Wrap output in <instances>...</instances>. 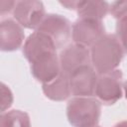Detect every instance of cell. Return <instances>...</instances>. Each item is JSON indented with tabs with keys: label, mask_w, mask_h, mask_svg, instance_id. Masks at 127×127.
<instances>
[{
	"label": "cell",
	"mask_w": 127,
	"mask_h": 127,
	"mask_svg": "<svg viewBox=\"0 0 127 127\" xmlns=\"http://www.w3.org/2000/svg\"><path fill=\"white\" fill-rule=\"evenodd\" d=\"M25 39L23 27L14 19H4L0 23V48L4 52H13L21 48Z\"/></svg>",
	"instance_id": "obj_10"
},
{
	"label": "cell",
	"mask_w": 127,
	"mask_h": 127,
	"mask_svg": "<svg viewBox=\"0 0 127 127\" xmlns=\"http://www.w3.org/2000/svg\"><path fill=\"white\" fill-rule=\"evenodd\" d=\"M30 69L32 75L42 83L50 82L62 71L57 53L43 57L30 64Z\"/></svg>",
	"instance_id": "obj_11"
},
{
	"label": "cell",
	"mask_w": 127,
	"mask_h": 127,
	"mask_svg": "<svg viewBox=\"0 0 127 127\" xmlns=\"http://www.w3.org/2000/svg\"><path fill=\"white\" fill-rule=\"evenodd\" d=\"M113 127H127V120H124V121H120L118 123H116Z\"/></svg>",
	"instance_id": "obj_20"
},
{
	"label": "cell",
	"mask_w": 127,
	"mask_h": 127,
	"mask_svg": "<svg viewBox=\"0 0 127 127\" xmlns=\"http://www.w3.org/2000/svg\"><path fill=\"white\" fill-rule=\"evenodd\" d=\"M109 12L117 20L127 16V1H116L111 3Z\"/></svg>",
	"instance_id": "obj_16"
},
{
	"label": "cell",
	"mask_w": 127,
	"mask_h": 127,
	"mask_svg": "<svg viewBox=\"0 0 127 127\" xmlns=\"http://www.w3.org/2000/svg\"><path fill=\"white\" fill-rule=\"evenodd\" d=\"M123 87H124V91H125V97H126V99H127V80L125 81Z\"/></svg>",
	"instance_id": "obj_21"
},
{
	"label": "cell",
	"mask_w": 127,
	"mask_h": 127,
	"mask_svg": "<svg viewBox=\"0 0 127 127\" xmlns=\"http://www.w3.org/2000/svg\"><path fill=\"white\" fill-rule=\"evenodd\" d=\"M44 94L55 101H63L69 97L71 94L69 85V76L61 71V73L51 80L50 82L43 83L42 85Z\"/></svg>",
	"instance_id": "obj_12"
},
{
	"label": "cell",
	"mask_w": 127,
	"mask_h": 127,
	"mask_svg": "<svg viewBox=\"0 0 127 127\" xmlns=\"http://www.w3.org/2000/svg\"><path fill=\"white\" fill-rule=\"evenodd\" d=\"M13 16L22 27L37 30L46 16V11L44 4L41 1H17Z\"/></svg>",
	"instance_id": "obj_6"
},
{
	"label": "cell",
	"mask_w": 127,
	"mask_h": 127,
	"mask_svg": "<svg viewBox=\"0 0 127 127\" xmlns=\"http://www.w3.org/2000/svg\"><path fill=\"white\" fill-rule=\"evenodd\" d=\"M122 76L123 74L120 69L98 74L94 94L101 103L110 105L121 98Z\"/></svg>",
	"instance_id": "obj_3"
},
{
	"label": "cell",
	"mask_w": 127,
	"mask_h": 127,
	"mask_svg": "<svg viewBox=\"0 0 127 127\" xmlns=\"http://www.w3.org/2000/svg\"><path fill=\"white\" fill-rule=\"evenodd\" d=\"M59 59L62 71L68 76L79 67L91 64L90 51L74 43L64 47L61 51Z\"/></svg>",
	"instance_id": "obj_8"
},
{
	"label": "cell",
	"mask_w": 127,
	"mask_h": 127,
	"mask_svg": "<svg viewBox=\"0 0 127 127\" xmlns=\"http://www.w3.org/2000/svg\"><path fill=\"white\" fill-rule=\"evenodd\" d=\"M110 5L106 1H77L76 12L79 18L101 21L109 12Z\"/></svg>",
	"instance_id": "obj_13"
},
{
	"label": "cell",
	"mask_w": 127,
	"mask_h": 127,
	"mask_svg": "<svg viewBox=\"0 0 127 127\" xmlns=\"http://www.w3.org/2000/svg\"><path fill=\"white\" fill-rule=\"evenodd\" d=\"M100 114L101 103L93 97H73L66 105V117L73 127H95Z\"/></svg>",
	"instance_id": "obj_2"
},
{
	"label": "cell",
	"mask_w": 127,
	"mask_h": 127,
	"mask_svg": "<svg viewBox=\"0 0 127 127\" xmlns=\"http://www.w3.org/2000/svg\"><path fill=\"white\" fill-rule=\"evenodd\" d=\"M124 57V49L117 36L105 34L90 48V61L97 74L115 70Z\"/></svg>",
	"instance_id": "obj_1"
},
{
	"label": "cell",
	"mask_w": 127,
	"mask_h": 127,
	"mask_svg": "<svg viewBox=\"0 0 127 127\" xmlns=\"http://www.w3.org/2000/svg\"><path fill=\"white\" fill-rule=\"evenodd\" d=\"M0 127H31L29 115L21 110H10L1 113Z\"/></svg>",
	"instance_id": "obj_14"
},
{
	"label": "cell",
	"mask_w": 127,
	"mask_h": 127,
	"mask_svg": "<svg viewBox=\"0 0 127 127\" xmlns=\"http://www.w3.org/2000/svg\"><path fill=\"white\" fill-rule=\"evenodd\" d=\"M95 127H98V126H95Z\"/></svg>",
	"instance_id": "obj_22"
},
{
	"label": "cell",
	"mask_w": 127,
	"mask_h": 127,
	"mask_svg": "<svg viewBox=\"0 0 127 127\" xmlns=\"http://www.w3.org/2000/svg\"><path fill=\"white\" fill-rule=\"evenodd\" d=\"M98 74L90 64L76 69L69 75L71 94L75 97H91L95 92Z\"/></svg>",
	"instance_id": "obj_7"
},
{
	"label": "cell",
	"mask_w": 127,
	"mask_h": 127,
	"mask_svg": "<svg viewBox=\"0 0 127 127\" xmlns=\"http://www.w3.org/2000/svg\"><path fill=\"white\" fill-rule=\"evenodd\" d=\"M15 6H16L15 1H0V13H1V15H4L6 13H10L12 10L14 11Z\"/></svg>",
	"instance_id": "obj_18"
},
{
	"label": "cell",
	"mask_w": 127,
	"mask_h": 127,
	"mask_svg": "<svg viewBox=\"0 0 127 127\" xmlns=\"http://www.w3.org/2000/svg\"><path fill=\"white\" fill-rule=\"evenodd\" d=\"M116 36L123 49L127 52V16L119 19L116 24Z\"/></svg>",
	"instance_id": "obj_15"
},
{
	"label": "cell",
	"mask_w": 127,
	"mask_h": 127,
	"mask_svg": "<svg viewBox=\"0 0 127 127\" xmlns=\"http://www.w3.org/2000/svg\"><path fill=\"white\" fill-rule=\"evenodd\" d=\"M55 53H57V47L54 41L49 36L38 31L32 33L23 46V55L30 64Z\"/></svg>",
	"instance_id": "obj_9"
},
{
	"label": "cell",
	"mask_w": 127,
	"mask_h": 127,
	"mask_svg": "<svg viewBox=\"0 0 127 127\" xmlns=\"http://www.w3.org/2000/svg\"><path fill=\"white\" fill-rule=\"evenodd\" d=\"M49 36L55 43L57 49L63 48L70 38V22L60 14H47L36 30Z\"/></svg>",
	"instance_id": "obj_4"
},
{
	"label": "cell",
	"mask_w": 127,
	"mask_h": 127,
	"mask_svg": "<svg viewBox=\"0 0 127 127\" xmlns=\"http://www.w3.org/2000/svg\"><path fill=\"white\" fill-rule=\"evenodd\" d=\"M13 103V94L8 86L1 84V112H6V109L11 107Z\"/></svg>",
	"instance_id": "obj_17"
},
{
	"label": "cell",
	"mask_w": 127,
	"mask_h": 127,
	"mask_svg": "<svg viewBox=\"0 0 127 127\" xmlns=\"http://www.w3.org/2000/svg\"><path fill=\"white\" fill-rule=\"evenodd\" d=\"M105 35V29L101 21L79 18L71 26V38L74 44L85 48H91Z\"/></svg>",
	"instance_id": "obj_5"
},
{
	"label": "cell",
	"mask_w": 127,
	"mask_h": 127,
	"mask_svg": "<svg viewBox=\"0 0 127 127\" xmlns=\"http://www.w3.org/2000/svg\"><path fill=\"white\" fill-rule=\"evenodd\" d=\"M63 6H64L66 9L69 10H76V5H77V1H61L60 2Z\"/></svg>",
	"instance_id": "obj_19"
}]
</instances>
